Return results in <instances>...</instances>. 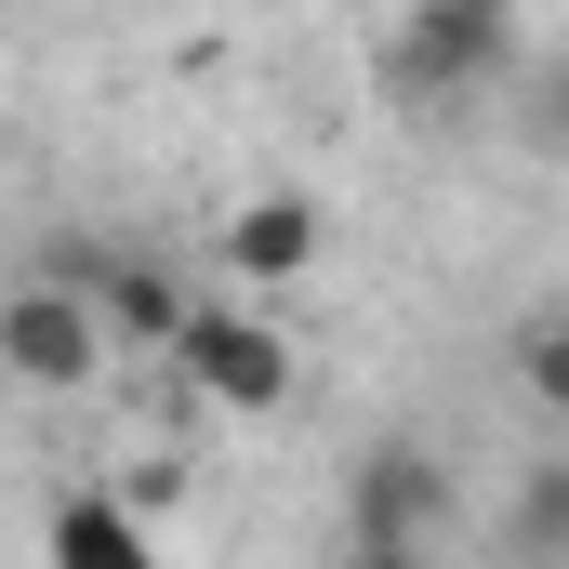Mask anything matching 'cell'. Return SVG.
Wrapping results in <instances>:
<instances>
[{
  "label": "cell",
  "mask_w": 569,
  "mask_h": 569,
  "mask_svg": "<svg viewBox=\"0 0 569 569\" xmlns=\"http://www.w3.org/2000/svg\"><path fill=\"white\" fill-rule=\"evenodd\" d=\"M503 67H517V0H411V13L385 27V93H398L411 120L477 107Z\"/></svg>",
  "instance_id": "obj_1"
},
{
  "label": "cell",
  "mask_w": 569,
  "mask_h": 569,
  "mask_svg": "<svg viewBox=\"0 0 569 569\" xmlns=\"http://www.w3.org/2000/svg\"><path fill=\"white\" fill-rule=\"evenodd\" d=\"M172 371H186V398L199 411H226V425H266L291 398V345L266 305H186V331H172Z\"/></svg>",
  "instance_id": "obj_2"
},
{
  "label": "cell",
  "mask_w": 569,
  "mask_h": 569,
  "mask_svg": "<svg viewBox=\"0 0 569 569\" xmlns=\"http://www.w3.org/2000/svg\"><path fill=\"white\" fill-rule=\"evenodd\" d=\"M107 318H93V291L80 279H27L0 291V371L27 385V398H80V385H107Z\"/></svg>",
  "instance_id": "obj_3"
},
{
  "label": "cell",
  "mask_w": 569,
  "mask_h": 569,
  "mask_svg": "<svg viewBox=\"0 0 569 569\" xmlns=\"http://www.w3.org/2000/svg\"><path fill=\"white\" fill-rule=\"evenodd\" d=\"M437 530H450V463L437 450H371L358 463V490H345V557H437Z\"/></svg>",
  "instance_id": "obj_4"
},
{
  "label": "cell",
  "mask_w": 569,
  "mask_h": 569,
  "mask_svg": "<svg viewBox=\"0 0 569 569\" xmlns=\"http://www.w3.org/2000/svg\"><path fill=\"white\" fill-rule=\"evenodd\" d=\"M318 252H331L318 186H266V199H239V212H226V279H239V291H291V279H318Z\"/></svg>",
  "instance_id": "obj_5"
},
{
  "label": "cell",
  "mask_w": 569,
  "mask_h": 569,
  "mask_svg": "<svg viewBox=\"0 0 569 569\" xmlns=\"http://www.w3.org/2000/svg\"><path fill=\"white\" fill-rule=\"evenodd\" d=\"M80 291H93L107 345H172V331H186V279H172L159 252H93V266H80Z\"/></svg>",
  "instance_id": "obj_6"
},
{
  "label": "cell",
  "mask_w": 569,
  "mask_h": 569,
  "mask_svg": "<svg viewBox=\"0 0 569 569\" xmlns=\"http://www.w3.org/2000/svg\"><path fill=\"white\" fill-rule=\"evenodd\" d=\"M53 569H159L133 530V503H107V490H67L53 503Z\"/></svg>",
  "instance_id": "obj_7"
},
{
  "label": "cell",
  "mask_w": 569,
  "mask_h": 569,
  "mask_svg": "<svg viewBox=\"0 0 569 569\" xmlns=\"http://www.w3.org/2000/svg\"><path fill=\"white\" fill-rule=\"evenodd\" d=\"M503 543H517V557H543V569L569 557V463H530V477H517V503H503Z\"/></svg>",
  "instance_id": "obj_8"
},
{
  "label": "cell",
  "mask_w": 569,
  "mask_h": 569,
  "mask_svg": "<svg viewBox=\"0 0 569 569\" xmlns=\"http://www.w3.org/2000/svg\"><path fill=\"white\" fill-rule=\"evenodd\" d=\"M517 385H530V411H543V425H569V305L517 331Z\"/></svg>",
  "instance_id": "obj_9"
},
{
  "label": "cell",
  "mask_w": 569,
  "mask_h": 569,
  "mask_svg": "<svg viewBox=\"0 0 569 569\" xmlns=\"http://www.w3.org/2000/svg\"><path fill=\"white\" fill-rule=\"evenodd\" d=\"M543 120H557V133H569V67H557V107H543Z\"/></svg>",
  "instance_id": "obj_10"
}]
</instances>
